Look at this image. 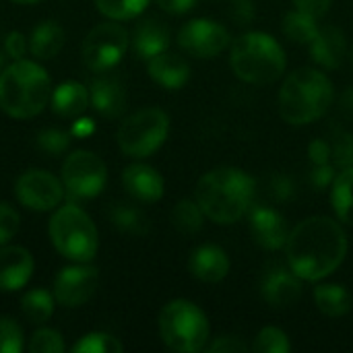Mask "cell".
I'll use <instances>...</instances> for the list:
<instances>
[{
    "label": "cell",
    "mask_w": 353,
    "mask_h": 353,
    "mask_svg": "<svg viewBox=\"0 0 353 353\" xmlns=\"http://www.w3.org/2000/svg\"><path fill=\"white\" fill-rule=\"evenodd\" d=\"M285 254L290 269L302 281H321L345 261L347 236L335 219L314 215L290 232Z\"/></svg>",
    "instance_id": "1"
},
{
    "label": "cell",
    "mask_w": 353,
    "mask_h": 353,
    "mask_svg": "<svg viewBox=\"0 0 353 353\" xmlns=\"http://www.w3.org/2000/svg\"><path fill=\"white\" fill-rule=\"evenodd\" d=\"M254 180L240 168L221 165L196 182L194 199L207 219L217 225H232L248 215L254 199Z\"/></svg>",
    "instance_id": "2"
},
{
    "label": "cell",
    "mask_w": 353,
    "mask_h": 353,
    "mask_svg": "<svg viewBox=\"0 0 353 353\" xmlns=\"http://www.w3.org/2000/svg\"><path fill=\"white\" fill-rule=\"evenodd\" d=\"M335 99L331 79L316 68L294 70L279 89V114L292 126H304L323 118Z\"/></svg>",
    "instance_id": "3"
},
{
    "label": "cell",
    "mask_w": 353,
    "mask_h": 353,
    "mask_svg": "<svg viewBox=\"0 0 353 353\" xmlns=\"http://www.w3.org/2000/svg\"><path fill=\"white\" fill-rule=\"evenodd\" d=\"M52 83L43 66L31 60H14L0 72V108L17 120L37 116L50 101Z\"/></svg>",
    "instance_id": "4"
},
{
    "label": "cell",
    "mask_w": 353,
    "mask_h": 353,
    "mask_svg": "<svg viewBox=\"0 0 353 353\" xmlns=\"http://www.w3.org/2000/svg\"><path fill=\"white\" fill-rule=\"evenodd\" d=\"M230 64L238 79L250 85H271L285 72L288 58L281 43L263 31H248L232 41Z\"/></svg>",
    "instance_id": "5"
},
{
    "label": "cell",
    "mask_w": 353,
    "mask_h": 353,
    "mask_svg": "<svg viewBox=\"0 0 353 353\" xmlns=\"http://www.w3.org/2000/svg\"><path fill=\"white\" fill-rule=\"evenodd\" d=\"M54 248L72 263H89L99 248L97 228L77 205L68 203L56 209L48 225Z\"/></svg>",
    "instance_id": "6"
},
{
    "label": "cell",
    "mask_w": 353,
    "mask_h": 353,
    "mask_svg": "<svg viewBox=\"0 0 353 353\" xmlns=\"http://www.w3.org/2000/svg\"><path fill=\"white\" fill-rule=\"evenodd\" d=\"M159 335L174 352L196 353L207 347L211 327L205 312L194 302L178 298L161 308Z\"/></svg>",
    "instance_id": "7"
},
{
    "label": "cell",
    "mask_w": 353,
    "mask_h": 353,
    "mask_svg": "<svg viewBox=\"0 0 353 353\" xmlns=\"http://www.w3.org/2000/svg\"><path fill=\"white\" fill-rule=\"evenodd\" d=\"M170 134V116L161 108H143L118 128V147L124 155L143 159L153 155Z\"/></svg>",
    "instance_id": "8"
},
{
    "label": "cell",
    "mask_w": 353,
    "mask_h": 353,
    "mask_svg": "<svg viewBox=\"0 0 353 353\" xmlns=\"http://www.w3.org/2000/svg\"><path fill=\"white\" fill-rule=\"evenodd\" d=\"M128 31L114 23L112 19L108 23L95 25L83 39L81 56L89 70L93 72H105L112 70L126 54L128 50Z\"/></svg>",
    "instance_id": "9"
},
{
    "label": "cell",
    "mask_w": 353,
    "mask_h": 353,
    "mask_svg": "<svg viewBox=\"0 0 353 353\" xmlns=\"http://www.w3.org/2000/svg\"><path fill=\"white\" fill-rule=\"evenodd\" d=\"M62 184L72 199H93L108 184V168L99 155L74 151L62 163Z\"/></svg>",
    "instance_id": "10"
},
{
    "label": "cell",
    "mask_w": 353,
    "mask_h": 353,
    "mask_svg": "<svg viewBox=\"0 0 353 353\" xmlns=\"http://www.w3.org/2000/svg\"><path fill=\"white\" fill-rule=\"evenodd\" d=\"M14 194L23 207L43 213L56 209L62 203L64 184L46 170H27L19 176Z\"/></svg>",
    "instance_id": "11"
},
{
    "label": "cell",
    "mask_w": 353,
    "mask_h": 353,
    "mask_svg": "<svg viewBox=\"0 0 353 353\" xmlns=\"http://www.w3.org/2000/svg\"><path fill=\"white\" fill-rule=\"evenodd\" d=\"M230 43V31L213 19H192L178 31V46L194 58H215Z\"/></svg>",
    "instance_id": "12"
},
{
    "label": "cell",
    "mask_w": 353,
    "mask_h": 353,
    "mask_svg": "<svg viewBox=\"0 0 353 353\" xmlns=\"http://www.w3.org/2000/svg\"><path fill=\"white\" fill-rule=\"evenodd\" d=\"M99 285V273L95 267H83V263L74 267H66L56 275L54 281V298L64 308H79L87 304Z\"/></svg>",
    "instance_id": "13"
},
{
    "label": "cell",
    "mask_w": 353,
    "mask_h": 353,
    "mask_svg": "<svg viewBox=\"0 0 353 353\" xmlns=\"http://www.w3.org/2000/svg\"><path fill=\"white\" fill-rule=\"evenodd\" d=\"M248 228H250V236L252 240L265 248V250H279L285 248L290 230L285 223V217L275 211L273 207H265V205H252L248 211Z\"/></svg>",
    "instance_id": "14"
},
{
    "label": "cell",
    "mask_w": 353,
    "mask_h": 353,
    "mask_svg": "<svg viewBox=\"0 0 353 353\" xmlns=\"http://www.w3.org/2000/svg\"><path fill=\"white\" fill-rule=\"evenodd\" d=\"M263 298L269 306L283 310L292 308L300 302L304 290H302V279L288 267L283 265H273L265 277H263Z\"/></svg>",
    "instance_id": "15"
},
{
    "label": "cell",
    "mask_w": 353,
    "mask_h": 353,
    "mask_svg": "<svg viewBox=\"0 0 353 353\" xmlns=\"http://www.w3.org/2000/svg\"><path fill=\"white\" fill-rule=\"evenodd\" d=\"M89 103L103 118H120L126 110V87L120 77L97 72L89 85Z\"/></svg>",
    "instance_id": "16"
},
{
    "label": "cell",
    "mask_w": 353,
    "mask_h": 353,
    "mask_svg": "<svg viewBox=\"0 0 353 353\" xmlns=\"http://www.w3.org/2000/svg\"><path fill=\"white\" fill-rule=\"evenodd\" d=\"M33 256L23 246H0V292L25 288L33 275Z\"/></svg>",
    "instance_id": "17"
},
{
    "label": "cell",
    "mask_w": 353,
    "mask_h": 353,
    "mask_svg": "<svg viewBox=\"0 0 353 353\" xmlns=\"http://www.w3.org/2000/svg\"><path fill=\"white\" fill-rule=\"evenodd\" d=\"M122 184L124 190L141 203H157L165 190L161 174L147 163H132L124 168Z\"/></svg>",
    "instance_id": "18"
},
{
    "label": "cell",
    "mask_w": 353,
    "mask_h": 353,
    "mask_svg": "<svg viewBox=\"0 0 353 353\" xmlns=\"http://www.w3.org/2000/svg\"><path fill=\"white\" fill-rule=\"evenodd\" d=\"M188 271L203 283H219L230 273V259L223 248L215 244H203L192 250L188 259Z\"/></svg>",
    "instance_id": "19"
},
{
    "label": "cell",
    "mask_w": 353,
    "mask_h": 353,
    "mask_svg": "<svg viewBox=\"0 0 353 353\" xmlns=\"http://www.w3.org/2000/svg\"><path fill=\"white\" fill-rule=\"evenodd\" d=\"M170 27L157 19V17H147L137 23L132 31V50L139 58L149 60L170 48Z\"/></svg>",
    "instance_id": "20"
},
{
    "label": "cell",
    "mask_w": 353,
    "mask_h": 353,
    "mask_svg": "<svg viewBox=\"0 0 353 353\" xmlns=\"http://www.w3.org/2000/svg\"><path fill=\"white\" fill-rule=\"evenodd\" d=\"M310 54L312 60L323 68H339L347 56L345 33L335 25L321 27L314 39L310 41Z\"/></svg>",
    "instance_id": "21"
},
{
    "label": "cell",
    "mask_w": 353,
    "mask_h": 353,
    "mask_svg": "<svg viewBox=\"0 0 353 353\" xmlns=\"http://www.w3.org/2000/svg\"><path fill=\"white\" fill-rule=\"evenodd\" d=\"M147 68L149 77L165 89H180L190 79V64L180 54H172L168 50L149 58Z\"/></svg>",
    "instance_id": "22"
},
{
    "label": "cell",
    "mask_w": 353,
    "mask_h": 353,
    "mask_svg": "<svg viewBox=\"0 0 353 353\" xmlns=\"http://www.w3.org/2000/svg\"><path fill=\"white\" fill-rule=\"evenodd\" d=\"M50 101H52V110L58 116L79 118L89 105V89L77 81H64L52 91Z\"/></svg>",
    "instance_id": "23"
},
{
    "label": "cell",
    "mask_w": 353,
    "mask_h": 353,
    "mask_svg": "<svg viewBox=\"0 0 353 353\" xmlns=\"http://www.w3.org/2000/svg\"><path fill=\"white\" fill-rule=\"evenodd\" d=\"M64 29L56 21H41L29 35V52L39 60H50L64 48Z\"/></svg>",
    "instance_id": "24"
},
{
    "label": "cell",
    "mask_w": 353,
    "mask_h": 353,
    "mask_svg": "<svg viewBox=\"0 0 353 353\" xmlns=\"http://www.w3.org/2000/svg\"><path fill=\"white\" fill-rule=\"evenodd\" d=\"M314 304L316 308L331 319L345 316L353 306L352 294L339 283H321L314 288Z\"/></svg>",
    "instance_id": "25"
},
{
    "label": "cell",
    "mask_w": 353,
    "mask_h": 353,
    "mask_svg": "<svg viewBox=\"0 0 353 353\" xmlns=\"http://www.w3.org/2000/svg\"><path fill=\"white\" fill-rule=\"evenodd\" d=\"M331 205L337 219L353 228V165L337 174L331 186Z\"/></svg>",
    "instance_id": "26"
},
{
    "label": "cell",
    "mask_w": 353,
    "mask_h": 353,
    "mask_svg": "<svg viewBox=\"0 0 353 353\" xmlns=\"http://www.w3.org/2000/svg\"><path fill=\"white\" fill-rule=\"evenodd\" d=\"M114 228L130 236H145L149 232V217L130 203H114L108 211Z\"/></svg>",
    "instance_id": "27"
},
{
    "label": "cell",
    "mask_w": 353,
    "mask_h": 353,
    "mask_svg": "<svg viewBox=\"0 0 353 353\" xmlns=\"http://www.w3.org/2000/svg\"><path fill=\"white\" fill-rule=\"evenodd\" d=\"M172 225L184 234V236H192L196 232L203 230V221H205V213L201 209V205L196 203V199H182L176 203V207L172 209Z\"/></svg>",
    "instance_id": "28"
},
{
    "label": "cell",
    "mask_w": 353,
    "mask_h": 353,
    "mask_svg": "<svg viewBox=\"0 0 353 353\" xmlns=\"http://www.w3.org/2000/svg\"><path fill=\"white\" fill-rule=\"evenodd\" d=\"M54 302H56L54 294H50L46 290H31L21 300L23 316L31 325H46L50 321V316L54 314Z\"/></svg>",
    "instance_id": "29"
},
{
    "label": "cell",
    "mask_w": 353,
    "mask_h": 353,
    "mask_svg": "<svg viewBox=\"0 0 353 353\" xmlns=\"http://www.w3.org/2000/svg\"><path fill=\"white\" fill-rule=\"evenodd\" d=\"M319 19L296 10H290L283 14V33L288 39H292L294 43H310L314 39V35L319 33Z\"/></svg>",
    "instance_id": "30"
},
{
    "label": "cell",
    "mask_w": 353,
    "mask_h": 353,
    "mask_svg": "<svg viewBox=\"0 0 353 353\" xmlns=\"http://www.w3.org/2000/svg\"><path fill=\"white\" fill-rule=\"evenodd\" d=\"M97 10L112 21H128L139 17L151 0H93Z\"/></svg>",
    "instance_id": "31"
},
{
    "label": "cell",
    "mask_w": 353,
    "mask_h": 353,
    "mask_svg": "<svg viewBox=\"0 0 353 353\" xmlns=\"http://www.w3.org/2000/svg\"><path fill=\"white\" fill-rule=\"evenodd\" d=\"M256 353H288L292 352V343L285 331L279 327H265L259 331L254 343L250 345Z\"/></svg>",
    "instance_id": "32"
},
{
    "label": "cell",
    "mask_w": 353,
    "mask_h": 353,
    "mask_svg": "<svg viewBox=\"0 0 353 353\" xmlns=\"http://www.w3.org/2000/svg\"><path fill=\"white\" fill-rule=\"evenodd\" d=\"M124 345L110 333H87L72 345V353H120Z\"/></svg>",
    "instance_id": "33"
},
{
    "label": "cell",
    "mask_w": 353,
    "mask_h": 353,
    "mask_svg": "<svg viewBox=\"0 0 353 353\" xmlns=\"http://www.w3.org/2000/svg\"><path fill=\"white\" fill-rule=\"evenodd\" d=\"M25 347L23 329L10 316H0V353H21Z\"/></svg>",
    "instance_id": "34"
},
{
    "label": "cell",
    "mask_w": 353,
    "mask_h": 353,
    "mask_svg": "<svg viewBox=\"0 0 353 353\" xmlns=\"http://www.w3.org/2000/svg\"><path fill=\"white\" fill-rule=\"evenodd\" d=\"M27 350L31 353H62L66 350V345H64V339L58 331L43 327L31 335Z\"/></svg>",
    "instance_id": "35"
},
{
    "label": "cell",
    "mask_w": 353,
    "mask_h": 353,
    "mask_svg": "<svg viewBox=\"0 0 353 353\" xmlns=\"http://www.w3.org/2000/svg\"><path fill=\"white\" fill-rule=\"evenodd\" d=\"M331 159L337 170H345L353 165V134L345 130H337L331 143Z\"/></svg>",
    "instance_id": "36"
},
{
    "label": "cell",
    "mask_w": 353,
    "mask_h": 353,
    "mask_svg": "<svg viewBox=\"0 0 353 353\" xmlns=\"http://www.w3.org/2000/svg\"><path fill=\"white\" fill-rule=\"evenodd\" d=\"M70 145V139L66 132L58 130V128H46L37 134V147L43 151V153H50V155H60L68 149Z\"/></svg>",
    "instance_id": "37"
},
{
    "label": "cell",
    "mask_w": 353,
    "mask_h": 353,
    "mask_svg": "<svg viewBox=\"0 0 353 353\" xmlns=\"http://www.w3.org/2000/svg\"><path fill=\"white\" fill-rule=\"evenodd\" d=\"M19 232V213L4 201H0V246L8 244Z\"/></svg>",
    "instance_id": "38"
},
{
    "label": "cell",
    "mask_w": 353,
    "mask_h": 353,
    "mask_svg": "<svg viewBox=\"0 0 353 353\" xmlns=\"http://www.w3.org/2000/svg\"><path fill=\"white\" fill-rule=\"evenodd\" d=\"M4 54L12 60H21L27 52H29V37L23 35L21 31H10L4 37V46H2Z\"/></svg>",
    "instance_id": "39"
},
{
    "label": "cell",
    "mask_w": 353,
    "mask_h": 353,
    "mask_svg": "<svg viewBox=\"0 0 353 353\" xmlns=\"http://www.w3.org/2000/svg\"><path fill=\"white\" fill-rule=\"evenodd\" d=\"M252 350L246 341L234 337V335H223V337H217L213 343H209L205 347V352L209 353H236V352H248Z\"/></svg>",
    "instance_id": "40"
},
{
    "label": "cell",
    "mask_w": 353,
    "mask_h": 353,
    "mask_svg": "<svg viewBox=\"0 0 353 353\" xmlns=\"http://www.w3.org/2000/svg\"><path fill=\"white\" fill-rule=\"evenodd\" d=\"M230 14L236 25H250L256 17V4L254 0H232Z\"/></svg>",
    "instance_id": "41"
},
{
    "label": "cell",
    "mask_w": 353,
    "mask_h": 353,
    "mask_svg": "<svg viewBox=\"0 0 353 353\" xmlns=\"http://www.w3.org/2000/svg\"><path fill=\"white\" fill-rule=\"evenodd\" d=\"M337 168L333 163H321V165H314L312 172H310V182L316 190H323L327 186H333L335 178H337Z\"/></svg>",
    "instance_id": "42"
},
{
    "label": "cell",
    "mask_w": 353,
    "mask_h": 353,
    "mask_svg": "<svg viewBox=\"0 0 353 353\" xmlns=\"http://www.w3.org/2000/svg\"><path fill=\"white\" fill-rule=\"evenodd\" d=\"M331 2L333 0H294V6L300 12H306V14H310L314 19H323L329 12Z\"/></svg>",
    "instance_id": "43"
},
{
    "label": "cell",
    "mask_w": 353,
    "mask_h": 353,
    "mask_svg": "<svg viewBox=\"0 0 353 353\" xmlns=\"http://www.w3.org/2000/svg\"><path fill=\"white\" fill-rule=\"evenodd\" d=\"M308 155H310V161L314 165H321V163H333L331 159V143L325 141V139H314L308 147Z\"/></svg>",
    "instance_id": "44"
},
{
    "label": "cell",
    "mask_w": 353,
    "mask_h": 353,
    "mask_svg": "<svg viewBox=\"0 0 353 353\" xmlns=\"http://www.w3.org/2000/svg\"><path fill=\"white\" fill-rule=\"evenodd\" d=\"M271 192L275 194L277 201H292L294 194H296V188H294V182L285 176H275L271 180Z\"/></svg>",
    "instance_id": "45"
},
{
    "label": "cell",
    "mask_w": 353,
    "mask_h": 353,
    "mask_svg": "<svg viewBox=\"0 0 353 353\" xmlns=\"http://www.w3.org/2000/svg\"><path fill=\"white\" fill-rule=\"evenodd\" d=\"M157 6L170 14H184L194 8L196 0H155Z\"/></svg>",
    "instance_id": "46"
},
{
    "label": "cell",
    "mask_w": 353,
    "mask_h": 353,
    "mask_svg": "<svg viewBox=\"0 0 353 353\" xmlns=\"http://www.w3.org/2000/svg\"><path fill=\"white\" fill-rule=\"evenodd\" d=\"M93 122L89 120V118H83V120H77L74 122V126H72V134H77V137H87V134H91L93 132Z\"/></svg>",
    "instance_id": "47"
},
{
    "label": "cell",
    "mask_w": 353,
    "mask_h": 353,
    "mask_svg": "<svg viewBox=\"0 0 353 353\" xmlns=\"http://www.w3.org/2000/svg\"><path fill=\"white\" fill-rule=\"evenodd\" d=\"M341 110L353 118V87H347L341 95Z\"/></svg>",
    "instance_id": "48"
},
{
    "label": "cell",
    "mask_w": 353,
    "mask_h": 353,
    "mask_svg": "<svg viewBox=\"0 0 353 353\" xmlns=\"http://www.w3.org/2000/svg\"><path fill=\"white\" fill-rule=\"evenodd\" d=\"M10 2H17V4H35V2H41V0H10Z\"/></svg>",
    "instance_id": "49"
},
{
    "label": "cell",
    "mask_w": 353,
    "mask_h": 353,
    "mask_svg": "<svg viewBox=\"0 0 353 353\" xmlns=\"http://www.w3.org/2000/svg\"><path fill=\"white\" fill-rule=\"evenodd\" d=\"M2 64H4V50H0V68H2Z\"/></svg>",
    "instance_id": "50"
}]
</instances>
